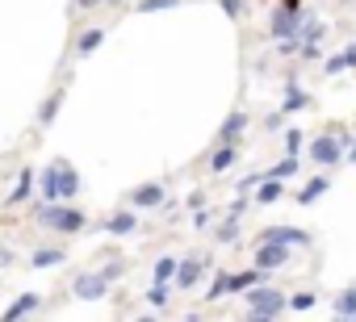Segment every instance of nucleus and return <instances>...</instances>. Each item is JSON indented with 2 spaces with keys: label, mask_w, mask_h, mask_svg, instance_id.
I'll use <instances>...</instances> for the list:
<instances>
[{
  "label": "nucleus",
  "mask_w": 356,
  "mask_h": 322,
  "mask_svg": "<svg viewBox=\"0 0 356 322\" xmlns=\"http://www.w3.org/2000/svg\"><path fill=\"white\" fill-rule=\"evenodd\" d=\"M38 222L51 226V230H59V235H80V230H88V218H84L80 210H72V205H59V201H42Z\"/></svg>",
  "instance_id": "nucleus-1"
},
{
  "label": "nucleus",
  "mask_w": 356,
  "mask_h": 322,
  "mask_svg": "<svg viewBox=\"0 0 356 322\" xmlns=\"http://www.w3.org/2000/svg\"><path fill=\"white\" fill-rule=\"evenodd\" d=\"M343 146H348V138H343V134H318V138H310L306 155L314 159L318 168H335L339 159H343Z\"/></svg>",
  "instance_id": "nucleus-2"
},
{
  "label": "nucleus",
  "mask_w": 356,
  "mask_h": 322,
  "mask_svg": "<svg viewBox=\"0 0 356 322\" xmlns=\"http://www.w3.org/2000/svg\"><path fill=\"white\" fill-rule=\"evenodd\" d=\"M285 310H289V297L281 289H252V297H248V314L252 318H277Z\"/></svg>",
  "instance_id": "nucleus-3"
},
{
  "label": "nucleus",
  "mask_w": 356,
  "mask_h": 322,
  "mask_svg": "<svg viewBox=\"0 0 356 322\" xmlns=\"http://www.w3.org/2000/svg\"><path fill=\"white\" fill-rule=\"evenodd\" d=\"M109 285H113V276L101 268V272H80L72 289H76V297H84V301H101V297L109 293Z\"/></svg>",
  "instance_id": "nucleus-4"
},
{
  "label": "nucleus",
  "mask_w": 356,
  "mask_h": 322,
  "mask_svg": "<svg viewBox=\"0 0 356 322\" xmlns=\"http://www.w3.org/2000/svg\"><path fill=\"white\" fill-rule=\"evenodd\" d=\"M38 197H42V201H63V172H59V159H55V164H42V172H38Z\"/></svg>",
  "instance_id": "nucleus-5"
},
{
  "label": "nucleus",
  "mask_w": 356,
  "mask_h": 322,
  "mask_svg": "<svg viewBox=\"0 0 356 322\" xmlns=\"http://www.w3.org/2000/svg\"><path fill=\"white\" fill-rule=\"evenodd\" d=\"M256 264H260L264 272L285 268V264H289V247H285V243H256Z\"/></svg>",
  "instance_id": "nucleus-6"
},
{
  "label": "nucleus",
  "mask_w": 356,
  "mask_h": 322,
  "mask_svg": "<svg viewBox=\"0 0 356 322\" xmlns=\"http://www.w3.org/2000/svg\"><path fill=\"white\" fill-rule=\"evenodd\" d=\"M206 268H210V264H206V255H189L181 268H176V289H193V285L206 276Z\"/></svg>",
  "instance_id": "nucleus-7"
},
{
  "label": "nucleus",
  "mask_w": 356,
  "mask_h": 322,
  "mask_svg": "<svg viewBox=\"0 0 356 322\" xmlns=\"http://www.w3.org/2000/svg\"><path fill=\"white\" fill-rule=\"evenodd\" d=\"M256 243H285V247H289V243H298V247H306V243H310V235H306V230H298V226H268Z\"/></svg>",
  "instance_id": "nucleus-8"
},
{
  "label": "nucleus",
  "mask_w": 356,
  "mask_h": 322,
  "mask_svg": "<svg viewBox=\"0 0 356 322\" xmlns=\"http://www.w3.org/2000/svg\"><path fill=\"white\" fill-rule=\"evenodd\" d=\"M248 126H252V117H248L243 109H235V113H231V117L222 121V130H218V142H239Z\"/></svg>",
  "instance_id": "nucleus-9"
},
{
  "label": "nucleus",
  "mask_w": 356,
  "mask_h": 322,
  "mask_svg": "<svg viewBox=\"0 0 356 322\" xmlns=\"http://www.w3.org/2000/svg\"><path fill=\"white\" fill-rule=\"evenodd\" d=\"M159 201H163V185H159V180L130 189V205H134V210H147V205H159Z\"/></svg>",
  "instance_id": "nucleus-10"
},
{
  "label": "nucleus",
  "mask_w": 356,
  "mask_h": 322,
  "mask_svg": "<svg viewBox=\"0 0 356 322\" xmlns=\"http://www.w3.org/2000/svg\"><path fill=\"white\" fill-rule=\"evenodd\" d=\"M105 230H109V235H134V230H138L134 205H130V210H118V214H109V218H105Z\"/></svg>",
  "instance_id": "nucleus-11"
},
{
  "label": "nucleus",
  "mask_w": 356,
  "mask_h": 322,
  "mask_svg": "<svg viewBox=\"0 0 356 322\" xmlns=\"http://www.w3.org/2000/svg\"><path fill=\"white\" fill-rule=\"evenodd\" d=\"M264 280V268L256 264V268H243V272H231V297H239V293H248V289H256Z\"/></svg>",
  "instance_id": "nucleus-12"
},
{
  "label": "nucleus",
  "mask_w": 356,
  "mask_h": 322,
  "mask_svg": "<svg viewBox=\"0 0 356 322\" xmlns=\"http://www.w3.org/2000/svg\"><path fill=\"white\" fill-rule=\"evenodd\" d=\"M239 159V142H218V151L210 155V172H227Z\"/></svg>",
  "instance_id": "nucleus-13"
},
{
  "label": "nucleus",
  "mask_w": 356,
  "mask_h": 322,
  "mask_svg": "<svg viewBox=\"0 0 356 322\" xmlns=\"http://www.w3.org/2000/svg\"><path fill=\"white\" fill-rule=\"evenodd\" d=\"M34 180H38V176H34V168H22V180L13 185V193L5 197V205L13 210V205H22V201H30V189H34Z\"/></svg>",
  "instance_id": "nucleus-14"
},
{
  "label": "nucleus",
  "mask_w": 356,
  "mask_h": 322,
  "mask_svg": "<svg viewBox=\"0 0 356 322\" xmlns=\"http://www.w3.org/2000/svg\"><path fill=\"white\" fill-rule=\"evenodd\" d=\"M281 193H285V180L264 176L260 180V193H256V205H273V201H281Z\"/></svg>",
  "instance_id": "nucleus-15"
},
{
  "label": "nucleus",
  "mask_w": 356,
  "mask_h": 322,
  "mask_svg": "<svg viewBox=\"0 0 356 322\" xmlns=\"http://www.w3.org/2000/svg\"><path fill=\"white\" fill-rule=\"evenodd\" d=\"M302 172V164H298V155H285V159H277L273 168H264V176H277V180H293Z\"/></svg>",
  "instance_id": "nucleus-16"
},
{
  "label": "nucleus",
  "mask_w": 356,
  "mask_h": 322,
  "mask_svg": "<svg viewBox=\"0 0 356 322\" xmlns=\"http://www.w3.org/2000/svg\"><path fill=\"white\" fill-rule=\"evenodd\" d=\"M101 42H105V26H92L88 34H80V38H76V55H80V59H84V55H92Z\"/></svg>",
  "instance_id": "nucleus-17"
},
{
  "label": "nucleus",
  "mask_w": 356,
  "mask_h": 322,
  "mask_svg": "<svg viewBox=\"0 0 356 322\" xmlns=\"http://www.w3.org/2000/svg\"><path fill=\"white\" fill-rule=\"evenodd\" d=\"M38 305H42V297H38V293H26L22 301H13V305L5 310V318H26V314H34Z\"/></svg>",
  "instance_id": "nucleus-18"
},
{
  "label": "nucleus",
  "mask_w": 356,
  "mask_h": 322,
  "mask_svg": "<svg viewBox=\"0 0 356 322\" xmlns=\"http://www.w3.org/2000/svg\"><path fill=\"white\" fill-rule=\"evenodd\" d=\"M59 172H63V201H72L80 193V176H76V168L67 164V159H59Z\"/></svg>",
  "instance_id": "nucleus-19"
},
{
  "label": "nucleus",
  "mask_w": 356,
  "mask_h": 322,
  "mask_svg": "<svg viewBox=\"0 0 356 322\" xmlns=\"http://www.w3.org/2000/svg\"><path fill=\"white\" fill-rule=\"evenodd\" d=\"M348 67H356V46L339 51V55H335V59H331V63H327L323 71H327V76H339V71H348Z\"/></svg>",
  "instance_id": "nucleus-20"
},
{
  "label": "nucleus",
  "mask_w": 356,
  "mask_h": 322,
  "mask_svg": "<svg viewBox=\"0 0 356 322\" xmlns=\"http://www.w3.org/2000/svg\"><path fill=\"white\" fill-rule=\"evenodd\" d=\"M59 105H63V92H51V96L42 101V109H38V126H51L55 113H59Z\"/></svg>",
  "instance_id": "nucleus-21"
},
{
  "label": "nucleus",
  "mask_w": 356,
  "mask_h": 322,
  "mask_svg": "<svg viewBox=\"0 0 356 322\" xmlns=\"http://www.w3.org/2000/svg\"><path fill=\"white\" fill-rule=\"evenodd\" d=\"M63 264V247H38L34 251V268H55Z\"/></svg>",
  "instance_id": "nucleus-22"
},
{
  "label": "nucleus",
  "mask_w": 356,
  "mask_h": 322,
  "mask_svg": "<svg viewBox=\"0 0 356 322\" xmlns=\"http://www.w3.org/2000/svg\"><path fill=\"white\" fill-rule=\"evenodd\" d=\"M323 193H327V176H314V180H310V185L298 193V201H302V205H310V201H318Z\"/></svg>",
  "instance_id": "nucleus-23"
},
{
  "label": "nucleus",
  "mask_w": 356,
  "mask_h": 322,
  "mask_svg": "<svg viewBox=\"0 0 356 322\" xmlns=\"http://www.w3.org/2000/svg\"><path fill=\"white\" fill-rule=\"evenodd\" d=\"M335 314H339V318H348V314L356 318V289H343V293L335 297Z\"/></svg>",
  "instance_id": "nucleus-24"
},
{
  "label": "nucleus",
  "mask_w": 356,
  "mask_h": 322,
  "mask_svg": "<svg viewBox=\"0 0 356 322\" xmlns=\"http://www.w3.org/2000/svg\"><path fill=\"white\" fill-rule=\"evenodd\" d=\"M176 264H181V260H172V255H163V260H155V280H176Z\"/></svg>",
  "instance_id": "nucleus-25"
},
{
  "label": "nucleus",
  "mask_w": 356,
  "mask_h": 322,
  "mask_svg": "<svg viewBox=\"0 0 356 322\" xmlns=\"http://www.w3.org/2000/svg\"><path fill=\"white\" fill-rule=\"evenodd\" d=\"M314 297H318V293H310V289H302V293H293V297H289V310H298V314H306V310H314Z\"/></svg>",
  "instance_id": "nucleus-26"
},
{
  "label": "nucleus",
  "mask_w": 356,
  "mask_h": 322,
  "mask_svg": "<svg viewBox=\"0 0 356 322\" xmlns=\"http://www.w3.org/2000/svg\"><path fill=\"white\" fill-rule=\"evenodd\" d=\"M323 34H327V26H323V22H306V30H302L298 38L310 46V42H323Z\"/></svg>",
  "instance_id": "nucleus-27"
},
{
  "label": "nucleus",
  "mask_w": 356,
  "mask_h": 322,
  "mask_svg": "<svg viewBox=\"0 0 356 322\" xmlns=\"http://www.w3.org/2000/svg\"><path fill=\"white\" fill-rule=\"evenodd\" d=\"M306 105H310V96H306L302 88H293V92H289V101L281 105V113H293V109H306Z\"/></svg>",
  "instance_id": "nucleus-28"
},
{
  "label": "nucleus",
  "mask_w": 356,
  "mask_h": 322,
  "mask_svg": "<svg viewBox=\"0 0 356 322\" xmlns=\"http://www.w3.org/2000/svg\"><path fill=\"white\" fill-rule=\"evenodd\" d=\"M176 5H181V0H138V13H155V9H176Z\"/></svg>",
  "instance_id": "nucleus-29"
},
{
  "label": "nucleus",
  "mask_w": 356,
  "mask_h": 322,
  "mask_svg": "<svg viewBox=\"0 0 356 322\" xmlns=\"http://www.w3.org/2000/svg\"><path fill=\"white\" fill-rule=\"evenodd\" d=\"M147 301H151L155 310H163V305H168V289H163V280H155V289H147Z\"/></svg>",
  "instance_id": "nucleus-30"
},
{
  "label": "nucleus",
  "mask_w": 356,
  "mask_h": 322,
  "mask_svg": "<svg viewBox=\"0 0 356 322\" xmlns=\"http://www.w3.org/2000/svg\"><path fill=\"white\" fill-rule=\"evenodd\" d=\"M218 5H222V13H227V17H243L248 0H218Z\"/></svg>",
  "instance_id": "nucleus-31"
},
{
  "label": "nucleus",
  "mask_w": 356,
  "mask_h": 322,
  "mask_svg": "<svg viewBox=\"0 0 356 322\" xmlns=\"http://www.w3.org/2000/svg\"><path fill=\"white\" fill-rule=\"evenodd\" d=\"M239 239V222H227V226H218V243H235Z\"/></svg>",
  "instance_id": "nucleus-32"
},
{
  "label": "nucleus",
  "mask_w": 356,
  "mask_h": 322,
  "mask_svg": "<svg viewBox=\"0 0 356 322\" xmlns=\"http://www.w3.org/2000/svg\"><path fill=\"white\" fill-rule=\"evenodd\" d=\"M281 9H289V13H302V0H277Z\"/></svg>",
  "instance_id": "nucleus-33"
},
{
  "label": "nucleus",
  "mask_w": 356,
  "mask_h": 322,
  "mask_svg": "<svg viewBox=\"0 0 356 322\" xmlns=\"http://www.w3.org/2000/svg\"><path fill=\"white\" fill-rule=\"evenodd\" d=\"M97 5H105V0H76V9H97Z\"/></svg>",
  "instance_id": "nucleus-34"
},
{
  "label": "nucleus",
  "mask_w": 356,
  "mask_h": 322,
  "mask_svg": "<svg viewBox=\"0 0 356 322\" xmlns=\"http://www.w3.org/2000/svg\"><path fill=\"white\" fill-rule=\"evenodd\" d=\"M348 164H356V138L348 142Z\"/></svg>",
  "instance_id": "nucleus-35"
},
{
  "label": "nucleus",
  "mask_w": 356,
  "mask_h": 322,
  "mask_svg": "<svg viewBox=\"0 0 356 322\" xmlns=\"http://www.w3.org/2000/svg\"><path fill=\"white\" fill-rule=\"evenodd\" d=\"M109 5H126V0H109Z\"/></svg>",
  "instance_id": "nucleus-36"
}]
</instances>
